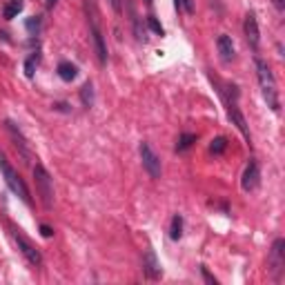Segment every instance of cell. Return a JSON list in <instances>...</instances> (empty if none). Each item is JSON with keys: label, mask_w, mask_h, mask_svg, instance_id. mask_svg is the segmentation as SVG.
Segmentation results:
<instances>
[{"label": "cell", "mask_w": 285, "mask_h": 285, "mask_svg": "<svg viewBox=\"0 0 285 285\" xmlns=\"http://www.w3.org/2000/svg\"><path fill=\"white\" fill-rule=\"evenodd\" d=\"M256 71H258V85H261L263 98H265L267 107L272 112L281 110V101H278V89H276V80H274L272 69L267 67L265 60L256 58Z\"/></svg>", "instance_id": "1"}, {"label": "cell", "mask_w": 285, "mask_h": 285, "mask_svg": "<svg viewBox=\"0 0 285 285\" xmlns=\"http://www.w3.org/2000/svg\"><path fill=\"white\" fill-rule=\"evenodd\" d=\"M0 172H3V176H5V183L9 185V189L14 192V194L18 196L23 203H32V196H29V189H27V185H25V180L18 176V172L16 169L9 165V160H7V156H5L3 152H0Z\"/></svg>", "instance_id": "2"}, {"label": "cell", "mask_w": 285, "mask_h": 285, "mask_svg": "<svg viewBox=\"0 0 285 285\" xmlns=\"http://www.w3.org/2000/svg\"><path fill=\"white\" fill-rule=\"evenodd\" d=\"M34 178H36V189H38L40 201H43V205L49 210L51 203H54V180H51L49 172L43 165H36L34 167Z\"/></svg>", "instance_id": "3"}, {"label": "cell", "mask_w": 285, "mask_h": 285, "mask_svg": "<svg viewBox=\"0 0 285 285\" xmlns=\"http://www.w3.org/2000/svg\"><path fill=\"white\" fill-rule=\"evenodd\" d=\"M12 236H14V241H16L20 254H23V256L27 258V261L32 263L34 267H40V265H43V254L36 250V245L23 234V232L18 230V227H12Z\"/></svg>", "instance_id": "4"}, {"label": "cell", "mask_w": 285, "mask_h": 285, "mask_svg": "<svg viewBox=\"0 0 285 285\" xmlns=\"http://www.w3.org/2000/svg\"><path fill=\"white\" fill-rule=\"evenodd\" d=\"M138 152H141V160H143L145 172L152 176V178H160V174H163V165H160V158H158V154L152 149V145L143 141L141 147H138Z\"/></svg>", "instance_id": "5"}, {"label": "cell", "mask_w": 285, "mask_h": 285, "mask_svg": "<svg viewBox=\"0 0 285 285\" xmlns=\"http://www.w3.org/2000/svg\"><path fill=\"white\" fill-rule=\"evenodd\" d=\"M285 241L283 238H276L272 245V252H269V272H272V278L278 281L285 267Z\"/></svg>", "instance_id": "6"}, {"label": "cell", "mask_w": 285, "mask_h": 285, "mask_svg": "<svg viewBox=\"0 0 285 285\" xmlns=\"http://www.w3.org/2000/svg\"><path fill=\"white\" fill-rule=\"evenodd\" d=\"M258 183H261V167H258L256 160H250V165L245 167V172H243V189L245 192H254L258 187Z\"/></svg>", "instance_id": "7"}, {"label": "cell", "mask_w": 285, "mask_h": 285, "mask_svg": "<svg viewBox=\"0 0 285 285\" xmlns=\"http://www.w3.org/2000/svg\"><path fill=\"white\" fill-rule=\"evenodd\" d=\"M245 38H247V45L256 51L258 43H261V29H258V20L252 12L245 16Z\"/></svg>", "instance_id": "8"}, {"label": "cell", "mask_w": 285, "mask_h": 285, "mask_svg": "<svg viewBox=\"0 0 285 285\" xmlns=\"http://www.w3.org/2000/svg\"><path fill=\"white\" fill-rule=\"evenodd\" d=\"M216 47H219V54H221V60L223 63H232L234 60V43L227 34H221L219 40H216Z\"/></svg>", "instance_id": "9"}, {"label": "cell", "mask_w": 285, "mask_h": 285, "mask_svg": "<svg viewBox=\"0 0 285 285\" xmlns=\"http://www.w3.org/2000/svg\"><path fill=\"white\" fill-rule=\"evenodd\" d=\"M91 36H94V47H96L98 60H101V65H105V63H107V47H105V40H103V32L98 29L96 20H91Z\"/></svg>", "instance_id": "10"}, {"label": "cell", "mask_w": 285, "mask_h": 285, "mask_svg": "<svg viewBox=\"0 0 285 285\" xmlns=\"http://www.w3.org/2000/svg\"><path fill=\"white\" fill-rule=\"evenodd\" d=\"M143 272L147 274L149 278H158L160 276V265L156 261V254H154V250H147V254H145L143 258Z\"/></svg>", "instance_id": "11"}, {"label": "cell", "mask_w": 285, "mask_h": 285, "mask_svg": "<svg viewBox=\"0 0 285 285\" xmlns=\"http://www.w3.org/2000/svg\"><path fill=\"white\" fill-rule=\"evenodd\" d=\"M76 74H78V69H76V65L67 63V60H63V63L58 65V76L63 78L65 82H71L76 78Z\"/></svg>", "instance_id": "12"}, {"label": "cell", "mask_w": 285, "mask_h": 285, "mask_svg": "<svg viewBox=\"0 0 285 285\" xmlns=\"http://www.w3.org/2000/svg\"><path fill=\"white\" fill-rule=\"evenodd\" d=\"M23 7H25V0H9L7 7H5V18H7V20L16 18L18 14L23 12Z\"/></svg>", "instance_id": "13"}, {"label": "cell", "mask_w": 285, "mask_h": 285, "mask_svg": "<svg viewBox=\"0 0 285 285\" xmlns=\"http://www.w3.org/2000/svg\"><path fill=\"white\" fill-rule=\"evenodd\" d=\"M80 98H82V105H85V107L94 105V87H91V82H85V85H82Z\"/></svg>", "instance_id": "14"}, {"label": "cell", "mask_w": 285, "mask_h": 285, "mask_svg": "<svg viewBox=\"0 0 285 285\" xmlns=\"http://www.w3.org/2000/svg\"><path fill=\"white\" fill-rule=\"evenodd\" d=\"M169 236H172V241H178L180 236H183V219H180L178 214L172 219V227H169Z\"/></svg>", "instance_id": "15"}, {"label": "cell", "mask_w": 285, "mask_h": 285, "mask_svg": "<svg viewBox=\"0 0 285 285\" xmlns=\"http://www.w3.org/2000/svg\"><path fill=\"white\" fill-rule=\"evenodd\" d=\"M194 143H196L194 134H183V136L178 138V143H176V152H185V149H189Z\"/></svg>", "instance_id": "16"}, {"label": "cell", "mask_w": 285, "mask_h": 285, "mask_svg": "<svg viewBox=\"0 0 285 285\" xmlns=\"http://www.w3.org/2000/svg\"><path fill=\"white\" fill-rule=\"evenodd\" d=\"M227 149V138L225 136H219V138H214L210 145V152L212 154H223Z\"/></svg>", "instance_id": "17"}, {"label": "cell", "mask_w": 285, "mask_h": 285, "mask_svg": "<svg viewBox=\"0 0 285 285\" xmlns=\"http://www.w3.org/2000/svg\"><path fill=\"white\" fill-rule=\"evenodd\" d=\"M176 7L183 9L185 14H194V3L192 0H176Z\"/></svg>", "instance_id": "18"}, {"label": "cell", "mask_w": 285, "mask_h": 285, "mask_svg": "<svg viewBox=\"0 0 285 285\" xmlns=\"http://www.w3.org/2000/svg\"><path fill=\"white\" fill-rule=\"evenodd\" d=\"M36 63H38V56H32V58H29L27 63H25V74H27L29 78L34 76V67H36Z\"/></svg>", "instance_id": "19"}, {"label": "cell", "mask_w": 285, "mask_h": 285, "mask_svg": "<svg viewBox=\"0 0 285 285\" xmlns=\"http://www.w3.org/2000/svg\"><path fill=\"white\" fill-rule=\"evenodd\" d=\"M147 23H149V27H152V29H154V32H156L158 36H163V27H160V23H158L156 18H154V16H149V18H147Z\"/></svg>", "instance_id": "20"}, {"label": "cell", "mask_w": 285, "mask_h": 285, "mask_svg": "<svg viewBox=\"0 0 285 285\" xmlns=\"http://www.w3.org/2000/svg\"><path fill=\"white\" fill-rule=\"evenodd\" d=\"M201 272H203V276H205V281H207V283H210V285H216V278L212 276L210 272H207V267H201Z\"/></svg>", "instance_id": "21"}, {"label": "cell", "mask_w": 285, "mask_h": 285, "mask_svg": "<svg viewBox=\"0 0 285 285\" xmlns=\"http://www.w3.org/2000/svg\"><path fill=\"white\" fill-rule=\"evenodd\" d=\"M40 232H43V236H54V230H51V227L49 225H40Z\"/></svg>", "instance_id": "22"}, {"label": "cell", "mask_w": 285, "mask_h": 285, "mask_svg": "<svg viewBox=\"0 0 285 285\" xmlns=\"http://www.w3.org/2000/svg\"><path fill=\"white\" fill-rule=\"evenodd\" d=\"M27 27H29V32H34V29H36V32H38V20H29V23H27Z\"/></svg>", "instance_id": "23"}, {"label": "cell", "mask_w": 285, "mask_h": 285, "mask_svg": "<svg viewBox=\"0 0 285 285\" xmlns=\"http://www.w3.org/2000/svg\"><path fill=\"white\" fill-rule=\"evenodd\" d=\"M274 7H276L278 12H283V9H285V0H274Z\"/></svg>", "instance_id": "24"}, {"label": "cell", "mask_w": 285, "mask_h": 285, "mask_svg": "<svg viewBox=\"0 0 285 285\" xmlns=\"http://www.w3.org/2000/svg\"><path fill=\"white\" fill-rule=\"evenodd\" d=\"M112 7L114 12H121V0H112Z\"/></svg>", "instance_id": "25"}, {"label": "cell", "mask_w": 285, "mask_h": 285, "mask_svg": "<svg viewBox=\"0 0 285 285\" xmlns=\"http://www.w3.org/2000/svg\"><path fill=\"white\" fill-rule=\"evenodd\" d=\"M56 5V0H47V7H54Z\"/></svg>", "instance_id": "26"}]
</instances>
